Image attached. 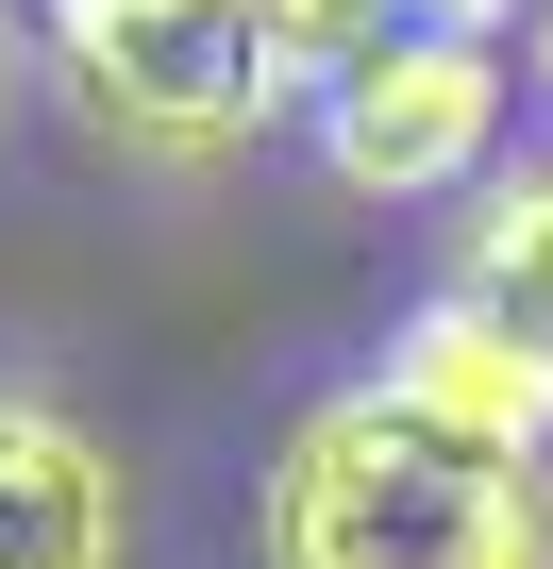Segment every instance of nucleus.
Masks as SVG:
<instances>
[{"label": "nucleus", "mask_w": 553, "mask_h": 569, "mask_svg": "<svg viewBox=\"0 0 553 569\" xmlns=\"http://www.w3.org/2000/svg\"><path fill=\"white\" fill-rule=\"evenodd\" d=\"M0 118H18V18H0Z\"/></svg>", "instance_id": "1a4fd4ad"}, {"label": "nucleus", "mask_w": 553, "mask_h": 569, "mask_svg": "<svg viewBox=\"0 0 553 569\" xmlns=\"http://www.w3.org/2000/svg\"><path fill=\"white\" fill-rule=\"evenodd\" d=\"M453 284H470V302H503V319L553 352V151H520V168H486V184H470Z\"/></svg>", "instance_id": "423d86ee"}, {"label": "nucleus", "mask_w": 553, "mask_h": 569, "mask_svg": "<svg viewBox=\"0 0 553 569\" xmlns=\"http://www.w3.org/2000/svg\"><path fill=\"white\" fill-rule=\"evenodd\" d=\"M0 569H135V486L51 386H0Z\"/></svg>", "instance_id": "39448f33"}, {"label": "nucleus", "mask_w": 553, "mask_h": 569, "mask_svg": "<svg viewBox=\"0 0 553 569\" xmlns=\"http://www.w3.org/2000/svg\"><path fill=\"white\" fill-rule=\"evenodd\" d=\"M403 419H436V436H470V452H520V469H553V352L503 319V302H470V284H436V302L386 336V369H369Z\"/></svg>", "instance_id": "20e7f679"}, {"label": "nucleus", "mask_w": 553, "mask_h": 569, "mask_svg": "<svg viewBox=\"0 0 553 569\" xmlns=\"http://www.w3.org/2000/svg\"><path fill=\"white\" fill-rule=\"evenodd\" d=\"M51 34H68V84L118 151L151 168H218L251 151L268 118H286V34H268V0H51Z\"/></svg>", "instance_id": "f03ea898"}, {"label": "nucleus", "mask_w": 553, "mask_h": 569, "mask_svg": "<svg viewBox=\"0 0 553 569\" xmlns=\"http://www.w3.org/2000/svg\"><path fill=\"white\" fill-rule=\"evenodd\" d=\"M503 0H403V34H486Z\"/></svg>", "instance_id": "6e6552de"}, {"label": "nucleus", "mask_w": 553, "mask_h": 569, "mask_svg": "<svg viewBox=\"0 0 553 569\" xmlns=\"http://www.w3.org/2000/svg\"><path fill=\"white\" fill-rule=\"evenodd\" d=\"M251 552L268 569H553V486L520 452L403 419L386 386H336L268 469Z\"/></svg>", "instance_id": "f257e3e1"}, {"label": "nucleus", "mask_w": 553, "mask_h": 569, "mask_svg": "<svg viewBox=\"0 0 553 569\" xmlns=\"http://www.w3.org/2000/svg\"><path fill=\"white\" fill-rule=\"evenodd\" d=\"M536 68H553V0H536Z\"/></svg>", "instance_id": "9d476101"}, {"label": "nucleus", "mask_w": 553, "mask_h": 569, "mask_svg": "<svg viewBox=\"0 0 553 569\" xmlns=\"http://www.w3.org/2000/svg\"><path fill=\"white\" fill-rule=\"evenodd\" d=\"M486 134H503V51L486 34H386L319 84V151L336 184L369 201H436V184H486Z\"/></svg>", "instance_id": "7ed1b4c3"}, {"label": "nucleus", "mask_w": 553, "mask_h": 569, "mask_svg": "<svg viewBox=\"0 0 553 569\" xmlns=\"http://www.w3.org/2000/svg\"><path fill=\"white\" fill-rule=\"evenodd\" d=\"M268 34H286V68H303V84H336L353 51H386V34H403V0H268Z\"/></svg>", "instance_id": "0eeeda50"}]
</instances>
